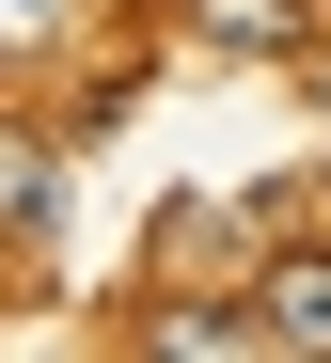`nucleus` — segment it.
<instances>
[{
    "label": "nucleus",
    "instance_id": "f257e3e1",
    "mask_svg": "<svg viewBox=\"0 0 331 363\" xmlns=\"http://www.w3.org/2000/svg\"><path fill=\"white\" fill-rule=\"evenodd\" d=\"M189 32L237 48V64H300V48H315V0H189Z\"/></svg>",
    "mask_w": 331,
    "mask_h": 363
},
{
    "label": "nucleus",
    "instance_id": "39448f33",
    "mask_svg": "<svg viewBox=\"0 0 331 363\" xmlns=\"http://www.w3.org/2000/svg\"><path fill=\"white\" fill-rule=\"evenodd\" d=\"M315 111H331V64H315Z\"/></svg>",
    "mask_w": 331,
    "mask_h": 363
},
{
    "label": "nucleus",
    "instance_id": "7ed1b4c3",
    "mask_svg": "<svg viewBox=\"0 0 331 363\" xmlns=\"http://www.w3.org/2000/svg\"><path fill=\"white\" fill-rule=\"evenodd\" d=\"M47 206H63V190H47V143L0 127V237H47Z\"/></svg>",
    "mask_w": 331,
    "mask_h": 363
},
{
    "label": "nucleus",
    "instance_id": "20e7f679",
    "mask_svg": "<svg viewBox=\"0 0 331 363\" xmlns=\"http://www.w3.org/2000/svg\"><path fill=\"white\" fill-rule=\"evenodd\" d=\"M63 16L79 0H0V48H63Z\"/></svg>",
    "mask_w": 331,
    "mask_h": 363
},
{
    "label": "nucleus",
    "instance_id": "f03ea898",
    "mask_svg": "<svg viewBox=\"0 0 331 363\" xmlns=\"http://www.w3.org/2000/svg\"><path fill=\"white\" fill-rule=\"evenodd\" d=\"M252 316H269V347H331V253H284L252 284Z\"/></svg>",
    "mask_w": 331,
    "mask_h": 363
}]
</instances>
